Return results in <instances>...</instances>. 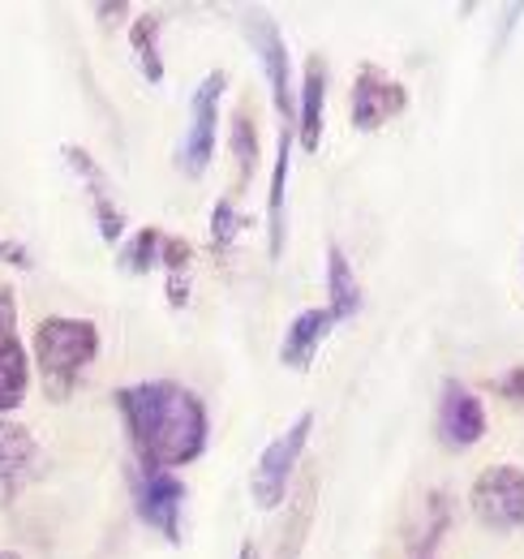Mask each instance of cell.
<instances>
[{
  "label": "cell",
  "mask_w": 524,
  "mask_h": 559,
  "mask_svg": "<svg viewBox=\"0 0 524 559\" xmlns=\"http://www.w3.org/2000/svg\"><path fill=\"white\" fill-rule=\"evenodd\" d=\"M361 306H366V288H361V280H357V272H353L348 254H344L340 246H331L327 250V310L335 314V323H344V319L361 314Z\"/></svg>",
  "instance_id": "15"
},
{
  "label": "cell",
  "mask_w": 524,
  "mask_h": 559,
  "mask_svg": "<svg viewBox=\"0 0 524 559\" xmlns=\"http://www.w3.org/2000/svg\"><path fill=\"white\" fill-rule=\"evenodd\" d=\"M323 104H327V61L310 57L301 73V99H297V142L301 151H319L323 142Z\"/></svg>",
  "instance_id": "14"
},
{
  "label": "cell",
  "mask_w": 524,
  "mask_h": 559,
  "mask_svg": "<svg viewBox=\"0 0 524 559\" xmlns=\"http://www.w3.org/2000/svg\"><path fill=\"white\" fill-rule=\"evenodd\" d=\"M159 26H164V17L159 13H142L138 22L130 26V44H133V57H138V66H142V78L146 82H164V57H159Z\"/></svg>",
  "instance_id": "20"
},
{
  "label": "cell",
  "mask_w": 524,
  "mask_h": 559,
  "mask_svg": "<svg viewBox=\"0 0 524 559\" xmlns=\"http://www.w3.org/2000/svg\"><path fill=\"white\" fill-rule=\"evenodd\" d=\"M31 383V353L17 336V301L0 288V414H13L26 401Z\"/></svg>",
  "instance_id": "9"
},
{
  "label": "cell",
  "mask_w": 524,
  "mask_h": 559,
  "mask_svg": "<svg viewBox=\"0 0 524 559\" xmlns=\"http://www.w3.org/2000/svg\"><path fill=\"white\" fill-rule=\"evenodd\" d=\"M310 435H314V414L306 409V414H297V421H293V426H288L279 439H271V443L262 448L259 465H254V474H250V495H254V508H262V512H275V508L288 499L293 474H297V461H301V452H306Z\"/></svg>",
  "instance_id": "3"
},
{
  "label": "cell",
  "mask_w": 524,
  "mask_h": 559,
  "mask_svg": "<svg viewBox=\"0 0 524 559\" xmlns=\"http://www.w3.org/2000/svg\"><path fill=\"white\" fill-rule=\"evenodd\" d=\"M126 13H130V4H121V0H117V4H95V17H99L104 26H112V22H121Z\"/></svg>",
  "instance_id": "26"
},
{
  "label": "cell",
  "mask_w": 524,
  "mask_h": 559,
  "mask_svg": "<svg viewBox=\"0 0 524 559\" xmlns=\"http://www.w3.org/2000/svg\"><path fill=\"white\" fill-rule=\"evenodd\" d=\"M159 267L168 272V306L172 310H186L190 301V267H194V246L186 237H164L159 246Z\"/></svg>",
  "instance_id": "18"
},
{
  "label": "cell",
  "mask_w": 524,
  "mask_h": 559,
  "mask_svg": "<svg viewBox=\"0 0 524 559\" xmlns=\"http://www.w3.org/2000/svg\"><path fill=\"white\" fill-rule=\"evenodd\" d=\"M228 91V73L211 70L198 82L194 99H190V134L181 142V168L190 177H202L211 155H215V134H219V99Z\"/></svg>",
  "instance_id": "6"
},
{
  "label": "cell",
  "mask_w": 524,
  "mask_h": 559,
  "mask_svg": "<svg viewBox=\"0 0 524 559\" xmlns=\"http://www.w3.org/2000/svg\"><path fill=\"white\" fill-rule=\"evenodd\" d=\"M499 396H503V401H512V405H521V409H524V366H521V370H512V374H503V379H499Z\"/></svg>",
  "instance_id": "25"
},
{
  "label": "cell",
  "mask_w": 524,
  "mask_h": 559,
  "mask_svg": "<svg viewBox=\"0 0 524 559\" xmlns=\"http://www.w3.org/2000/svg\"><path fill=\"white\" fill-rule=\"evenodd\" d=\"M31 353H35V366H39L48 401H69L78 379H82V370L99 357V328L91 319H73V314L44 319L35 328Z\"/></svg>",
  "instance_id": "2"
},
{
  "label": "cell",
  "mask_w": 524,
  "mask_h": 559,
  "mask_svg": "<svg viewBox=\"0 0 524 559\" xmlns=\"http://www.w3.org/2000/svg\"><path fill=\"white\" fill-rule=\"evenodd\" d=\"M237 559H259V547H254V543H246V547L237 551Z\"/></svg>",
  "instance_id": "27"
},
{
  "label": "cell",
  "mask_w": 524,
  "mask_h": 559,
  "mask_svg": "<svg viewBox=\"0 0 524 559\" xmlns=\"http://www.w3.org/2000/svg\"><path fill=\"white\" fill-rule=\"evenodd\" d=\"M237 211H233V203L228 199H219L215 203V219H211V241H215V250H228L233 246V237H237Z\"/></svg>",
  "instance_id": "23"
},
{
  "label": "cell",
  "mask_w": 524,
  "mask_h": 559,
  "mask_svg": "<svg viewBox=\"0 0 524 559\" xmlns=\"http://www.w3.org/2000/svg\"><path fill=\"white\" fill-rule=\"evenodd\" d=\"M117 409L126 418L133 461L146 469H181L206 452L211 418L202 396L172 379H146L117 388Z\"/></svg>",
  "instance_id": "1"
},
{
  "label": "cell",
  "mask_w": 524,
  "mask_h": 559,
  "mask_svg": "<svg viewBox=\"0 0 524 559\" xmlns=\"http://www.w3.org/2000/svg\"><path fill=\"white\" fill-rule=\"evenodd\" d=\"M473 516L486 530H524V469L521 465H490L477 474L468 490Z\"/></svg>",
  "instance_id": "5"
},
{
  "label": "cell",
  "mask_w": 524,
  "mask_h": 559,
  "mask_svg": "<svg viewBox=\"0 0 524 559\" xmlns=\"http://www.w3.org/2000/svg\"><path fill=\"white\" fill-rule=\"evenodd\" d=\"M0 559H22L17 551H0Z\"/></svg>",
  "instance_id": "28"
},
{
  "label": "cell",
  "mask_w": 524,
  "mask_h": 559,
  "mask_svg": "<svg viewBox=\"0 0 524 559\" xmlns=\"http://www.w3.org/2000/svg\"><path fill=\"white\" fill-rule=\"evenodd\" d=\"M246 35L254 44L266 73V86H271V104L284 121H297V99H293V61H288V44L279 35V26L266 17V13H250L246 17Z\"/></svg>",
  "instance_id": "8"
},
{
  "label": "cell",
  "mask_w": 524,
  "mask_h": 559,
  "mask_svg": "<svg viewBox=\"0 0 524 559\" xmlns=\"http://www.w3.org/2000/svg\"><path fill=\"white\" fill-rule=\"evenodd\" d=\"M486 435V405L460 379H448L439 392V439L448 448H473Z\"/></svg>",
  "instance_id": "11"
},
{
  "label": "cell",
  "mask_w": 524,
  "mask_h": 559,
  "mask_svg": "<svg viewBox=\"0 0 524 559\" xmlns=\"http://www.w3.org/2000/svg\"><path fill=\"white\" fill-rule=\"evenodd\" d=\"M443 530H448V499H443V490H430L421 499V521H413V530H408V551L426 559L439 547Z\"/></svg>",
  "instance_id": "19"
},
{
  "label": "cell",
  "mask_w": 524,
  "mask_h": 559,
  "mask_svg": "<svg viewBox=\"0 0 524 559\" xmlns=\"http://www.w3.org/2000/svg\"><path fill=\"white\" fill-rule=\"evenodd\" d=\"M0 267L26 272V267H31V250H26L22 241H4V237H0Z\"/></svg>",
  "instance_id": "24"
},
{
  "label": "cell",
  "mask_w": 524,
  "mask_h": 559,
  "mask_svg": "<svg viewBox=\"0 0 524 559\" xmlns=\"http://www.w3.org/2000/svg\"><path fill=\"white\" fill-rule=\"evenodd\" d=\"M61 151H66L69 168H73V173L86 181V194H91V207H95L99 237H104V241H121V233H126V211L117 207V199H112L108 173L99 168V159H95L91 151H82V146H73V142H66Z\"/></svg>",
  "instance_id": "12"
},
{
  "label": "cell",
  "mask_w": 524,
  "mask_h": 559,
  "mask_svg": "<svg viewBox=\"0 0 524 559\" xmlns=\"http://www.w3.org/2000/svg\"><path fill=\"white\" fill-rule=\"evenodd\" d=\"M130 487H133V512H138L155 534H164V538L177 547V543H181V512H186V483H181L172 469L133 465Z\"/></svg>",
  "instance_id": "4"
},
{
  "label": "cell",
  "mask_w": 524,
  "mask_h": 559,
  "mask_svg": "<svg viewBox=\"0 0 524 559\" xmlns=\"http://www.w3.org/2000/svg\"><path fill=\"white\" fill-rule=\"evenodd\" d=\"M314 503H319V478L306 474V483L297 490V503L284 521V534H279V547H275V559H301V547H306V534H310V521H314Z\"/></svg>",
  "instance_id": "16"
},
{
  "label": "cell",
  "mask_w": 524,
  "mask_h": 559,
  "mask_svg": "<svg viewBox=\"0 0 524 559\" xmlns=\"http://www.w3.org/2000/svg\"><path fill=\"white\" fill-rule=\"evenodd\" d=\"M288 151H293V130L279 134L275 168H271V190H266V228H271V259L284 250V194H288Z\"/></svg>",
  "instance_id": "17"
},
{
  "label": "cell",
  "mask_w": 524,
  "mask_h": 559,
  "mask_svg": "<svg viewBox=\"0 0 524 559\" xmlns=\"http://www.w3.org/2000/svg\"><path fill=\"white\" fill-rule=\"evenodd\" d=\"M348 108H353V126L374 134L408 108V86L395 82L392 73H383L379 66H361L357 82H353V95H348Z\"/></svg>",
  "instance_id": "7"
},
{
  "label": "cell",
  "mask_w": 524,
  "mask_h": 559,
  "mask_svg": "<svg viewBox=\"0 0 524 559\" xmlns=\"http://www.w3.org/2000/svg\"><path fill=\"white\" fill-rule=\"evenodd\" d=\"M159 246H164V233L159 228H138L126 250H121V272H133V276H146L151 267H159Z\"/></svg>",
  "instance_id": "22"
},
{
  "label": "cell",
  "mask_w": 524,
  "mask_h": 559,
  "mask_svg": "<svg viewBox=\"0 0 524 559\" xmlns=\"http://www.w3.org/2000/svg\"><path fill=\"white\" fill-rule=\"evenodd\" d=\"M39 469H44L39 439L26 426L0 418V503H13L22 490L39 478Z\"/></svg>",
  "instance_id": "10"
},
{
  "label": "cell",
  "mask_w": 524,
  "mask_h": 559,
  "mask_svg": "<svg viewBox=\"0 0 524 559\" xmlns=\"http://www.w3.org/2000/svg\"><path fill=\"white\" fill-rule=\"evenodd\" d=\"M331 328H335V314H331L327 306L301 310V314L288 323V332H284L279 366H288V370H310V361H314L319 345L331 336Z\"/></svg>",
  "instance_id": "13"
},
{
  "label": "cell",
  "mask_w": 524,
  "mask_h": 559,
  "mask_svg": "<svg viewBox=\"0 0 524 559\" xmlns=\"http://www.w3.org/2000/svg\"><path fill=\"white\" fill-rule=\"evenodd\" d=\"M228 151L237 155V190H246V186L254 181V168H259V134H254V121H250L246 112L233 117Z\"/></svg>",
  "instance_id": "21"
}]
</instances>
